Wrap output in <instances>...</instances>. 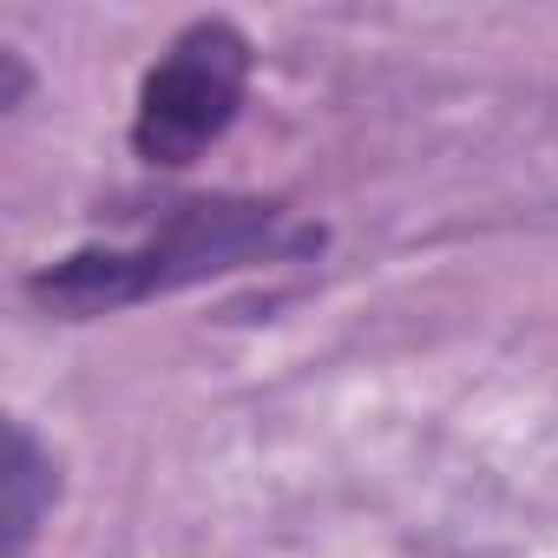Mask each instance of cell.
I'll use <instances>...</instances> for the list:
<instances>
[{"label": "cell", "instance_id": "2", "mask_svg": "<svg viewBox=\"0 0 558 558\" xmlns=\"http://www.w3.org/2000/svg\"><path fill=\"white\" fill-rule=\"evenodd\" d=\"M243 86H250V40L230 21H191L138 86L132 151L165 171L204 158L230 132Z\"/></svg>", "mask_w": 558, "mask_h": 558}, {"label": "cell", "instance_id": "4", "mask_svg": "<svg viewBox=\"0 0 558 558\" xmlns=\"http://www.w3.org/2000/svg\"><path fill=\"white\" fill-rule=\"evenodd\" d=\"M0 73H8V86H0V112H14L27 99V60L14 47H0Z\"/></svg>", "mask_w": 558, "mask_h": 558}, {"label": "cell", "instance_id": "1", "mask_svg": "<svg viewBox=\"0 0 558 558\" xmlns=\"http://www.w3.org/2000/svg\"><path fill=\"white\" fill-rule=\"evenodd\" d=\"M310 243H316V230L290 223V210H276V204H256V197H197V204H178L138 243L73 250L66 263H53V269L34 276L27 296L40 310L66 316V323H93V316L151 303L165 290L204 283V276H223V269H250V263L290 256V250H310Z\"/></svg>", "mask_w": 558, "mask_h": 558}, {"label": "cell", "instance_id": "3", "mask_svg": "<svg viewBox=\"0 0 558 558\" xmlns=\"http://www.w3.org/2000/svg\"><path fill=\"white\" fill-rule=\"evenodd\" d=\"M53 453L27 434V421H8V466H0V551L27 558L40 519L53 512Z\"/></svg>", "mask_w": 558, "mask_h": 558}]
</instances>
